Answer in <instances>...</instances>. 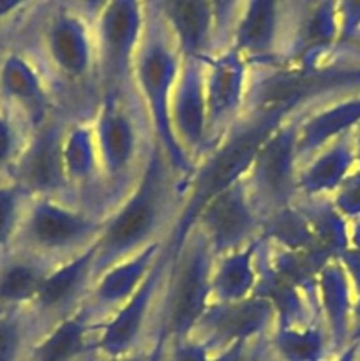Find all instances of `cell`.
<instances>
[{"mask_svg":"<svg viewBox=\"0 0 360 361\" xmlns=\"http://www.w3.org/2000/svg\"><path fill=\"white\" fill-rule=\"evenodd\" d=\"M44 53L55 80L71 88H92L99 95L94 28L76 11L60 9L49 18Z\"/></svg>","mask_w":360,"mask_h":361,"instance_id":"8fae6325","label":"cell"},{"mask_svg":"<svg viewBox=\"0 0 360 361\" xmlns=\"http://www.w3.org/2000/svg\"><path fill=\"white\" fill-rule=\"evenodd\" d=\"M332 203L339 214L349 222L360 219V169H355L337 190L332 194Z\"/></svg>","mask_w":360,"mask_h":361,"instance_id":"d590c367","label":"cell"},{"mask_svg":"<svg viewBox=\"0 0 360 361\" xmlns=\"http://www.w3.org/2000/svg\"><path fill=\"white\" fill-rule=\"evenodd\" d=\"M180 67L182 55L162 18H148L134 59L133 83L148 116L155 143L164 152L173 171L187 183L194 166L176 141L169 118V102Z\"/></svg>","mask_w":360,"mask_h":361,"instance_id":"5b68a950","label":"cell"},{"mask_svg":"<svg viewBox=\"0 0 360 361\" xmlns=\"http://www.w3.org/2000/svg\"><path fill=\"white\" fill-rule=\"evenodd\" d=\"M208 2H210L212 16H214L215 51H217L228 46L233 25L246 0H208Z\"/></svg>","mask_w":360,"mask_h":361,"instance_id":"e575fe53","label":"cell"},{"mask_svg":"<svg viewBox=\"0 0 360 361\" xmlns=\"http://www.w3.org/2000/svg\"><path fill=\"white\" fill-rule=\"evenodd\" d=\"M214 257L242 249L261 238L263 217L258 212L246 180L226 187L207 201L193 224Z\"/></svg>","mask_w":360,"mask_h":361,"instance_id":"7c38bea8","label":"cell"},{"mask_svg":"<svg viewBox=\"0 0 360 361\" xmlns=\"http://www.w3.org/2000/svg\"><path fill=\"white\" fill-rule=\"evenodd\" d=\"M203 63L210 150L246 109L251 67L232 46L214 51Z\"/></svg>","mask_w":360,"mask_h":361,"instance_id":"4fadbf2b","label":"cell"},{"mask_svg":"<svg viewBox=\"0 0 360 361\" xmlns=\"http://www.w3.org/2000/svg\"><path fill=\"white\" fill-rule=\"evenodd\" d=\"M161 361H214V355L196 338H187L166 349Z\"/></svg>","mask_w":360,"mask_h":361,"instance_id":"f35d334b","label":"cell"},{"mask_svg":"<svg viewBox=\"0 0 360 361\" xmlns=\"http://www.w3.org/2000/svg\"><path fill=\"white\" fill-rule=\"evenodd\" d=\"M104 217L69 200L30 197L14 245L62 263L95 245Z\"/></svg>","mask_w":360,"mask_h":361,"instance_id":"8992f818","label":"cell"},{"mask_svg":"<svg viewBox=\"0 0 360 361\" xmlns=\"http://www.w3.org/2000/svg\"><path fill=\"white\" fill-rule=\"evenodd\" d=\"M69 118L55 113L39 129L30 133L20 157L7 178L13 180L28 197L73 200L64 168V136ZM76 203V201H74Z\"/></svg>","mask_w":360,"mask_h":361,"instance_id":"30bf717a","label":"cell"},{"mask_svg":"<svg viewBox=\"0 0 360 361\" xmlns=\"http://www.w3.org/2000/svg\"><path fill=\"white\" fill-rule=\"evenodd\" d=\"M214 361H275L268 345V337L240 342L214 355Z\"/></svg>","mask_w":360,"mask_h":361,"instance_id":"8d00e7d4","label":"cell"},{"mask_svg":"<svg viewBox=\"0 0 360 361\" xmlns=\"http://www.w3.org/2000/svg\"><path fill=\"white\" fill-rule=\"evenodd\" d=\"M0 101L30 133L59 113L48 78L34 60L18 51L7 53L0 62Z\"/></svg>","mask_w":360,"mask_h":361,"instance_id":"e0dca14e","label":"cell"},{"mask_svg":"<svg viewBox=\"0 0 360 361\" xmlns=\"http://www.w3.org/2000/svg\"><path fill=\"white\" fill-rule=\"evenodd\" d=\"M260 240L215 257L212 270V302H240L253 296L258 282Z\"/></svg>","mask_w":360,"mask_h":361,"instance_id":"83f0119b","label":"cell"},{"mask_svg":"<svg viewBox=\"0 0 360 361\" xmlns=\"http://www.w3.org/2000/svg\"><path fill=\"white\" fill-rule=\"evenodd\" d=\"M161 18L182 59L205 60L215 51L214 16L208 0H166Z\"/></svg>","mask_w":360,"mask_h":361,"instance_id":"603a6c76","label":"cell"},{"mask_svg":"<svg viewBox=\"0 0 360 361\" xmlns=\"http://www.w3.org/2000/svg\"><path fill=\"white\" fill-rule=\"evenodd\" d=\"M30 197L7 176H0V252L16 242L21 219Z\"/></svg>","mask_w":360,"mask_h":361,"instance_id":"d6a6232c","label":"cell"},{"mask_svg":"<svg viewBox=\"0 0 360 361\" xmlns=\"http://www.w3.org/2000/svg\"><path fill=\"white\" fill-rule=\"evenodd\" d=\"M261 238L275 249L292 250V252L313 250V236L306 215L300 210L299 201L292 207L268 215L263 221Z\"/></svg>","mask_w":360,"mask_h":361,"instance_id":"4dcf8cb0","label":"cell"},{"mask_svg":"<svg viewBox=\"0 0 360 361\" xmlns=\"http://www.w3.org/2000/svg\"><path fill=\"white\" fill-rule=\"evenodd\" d=\"M360 127V94L346 95L306 109L300 116L296 154L300 166L327 145Z\"/></svg>","mask_w":360,"mask_h":361,"instance_id":"44dd1931","label":"cell"},{"mask_svg":"<svg viewBox=\"0 0 360 361\" xmlns=\"http://www.w3.org/2000/svg\"><path fill=\"white\" fill-rule=\"evenodd\" d=\"M215 257L198 231L191 229L172 254L168 274L155 307L147 342L152 361H161L166 349L193 338L198 323L212 303V270Z\"/></svg>","mask_w":360,"mask_h":361,"instance_id":"277c9868","label":"cell"},{"mask_svg":"<svg viewBox=\"0 0 360 361\" xmlns=\"http://www.w3.org/2000/svg\"><path fill=\"white\" fill-rule=\"evenodd\" d=\"M112 2V0H78V11L76 13L80 14L83 20H87L88 23L94 25L95 20L101 16L102 11L106 9V6Z\"/></svg>","mask_w":360,"mask_h":361,"instance_id":"60d3db41","label":"cell"},{"mask_svg":"<svg viewBox=\"0 0 360 361\" xmlns=\"http://www.w3.org/2000/svg\"><path fill=\"white\" fill-rule=\"evenodd\" d=\"M64 168L73 200L101 217H108L101 162L90 118H69L64 136Z\"/></svg>","mask_w":360,"mask_h":361,"instance_id":"d6986e66","label":"cell"},{"mask_svg":"<svg viewBox=\"0 0 360 361\" xmlns=\"http://www.w3.org/2000/svg\"><path fill=\"white\" fill-rule=\"evenodd\" d=\"M228 46L236 49L249 67L281 62L286 46L282 0H246L233 25Z\"/></svg>","mask_w":360,"mask_h":361,"instance_id":"ac0fdd59","label":"cell"},{"mask_svg":"<svg viewBox=\"0 0 360 361\" xmlns=\"http://www.w3.org/2000/svg\"><path fill=\"white\" fill-rule=\"evenodd\" d=\"M88 361H95V356H92V358H90V360H88Z\"/></svg>","mask_w":360,"mask_h":361,"instance_id":"681fc988","label":"cell"},{"mask_svg":"<svg viewBox=\"0 0 360 361\" xmlns=\"http://www.w3.org/2000/svg\"><path fill=\"white\" fill-rule=\"evenodd\" d=\"M95 282V245L78 256L56 263L46 275L28 312L44 330L87 303Z\"/></svg>","mask_w":360,"mask_h":361,"instance_id":"5bb4252c","label":"cell"},{"mask_svg":"<svg viewBox=\"0 0 360 361\" xmlns=\"http://www.w3.org/2000/svg\"><path fill=\"white\" fill-rule=\"evenodd\" d=\"M339 49H348L360 35V0H337Z\"/></svg>","mask_w":360,"mask_h":361,"instance_id":"74e56055","label":"cell"},{"mask_svg":"<svg viewBox=\"0 0 360 361\" xmlns=\"http://www.w3.org/2000/svg\"><path fill=\"white\" fill-rule=\"evenodd\" d=\"M302 113L299 111L286 120L265 141L244 178L263 221L268 215L292 207L300 200L296 136Z\"/></svg>","mask_w":360,"mask_h":361,"instance_id":"ba28073f","label":"cell"},{"mask_svg":"<svg viewBox=\"0 0 360 361\" xmlns=\"http://www.w3.org/2000/svg\"><path fill=\"white\" fill-rule=\"evenodd\" d=\"M268 345L275 361H327L330 344L323 323L318 317L306 326L274 328Z\"/></svg>","mask_w":360,"mask_h":361,"instance_id":"f546056e","label":"cell"},{"mask_svg":"<svg viewBox=\"0 0 360 361\" xmlns=\"http://www.w3.org/2000/svg\"><path fill=\"white\" fill-rule=\"evenodd\" d=\"M352 282L339 259L330 261L318 277V316L330 344V358L349 345V326L355 302Z\"/></svg>","mask_w":360,"mask_h":361,"instance_id":"d4e9b609","label":"cell"},{"mask_svg":"<svg viewBox=\"0 0 360 361\" xmlns=\"http://www.w3.org/2000/svg\"><path fill=\"white\" fill-rule=\"evenodd\" d=\"M55 264L18 245L0 252V312L27 310Z\"/></svg>","mask_w":360,"mask_h":361,"instance_id":"cb8c5ba5","label":"cell"},{"mask_svg":"<svg viewBox=\"0 0 360 361\" xmlns=\"http://www.w3.org/2000/svg\"><path fill=\"white\" fill-rule=\"evenodd\" d=\"M42 331L28 310L0 312V361H25Z\"/></svg>","mask_w":360,"mask_h":361,"instance_id":"1f68e13d","label":"cell"},{"mask_svg":"<svg viewBox=\"0 0 360 361\" xmlns=\"http://www.w3.org/2000/svg\"><path fill=\"white\" fill-rule=\"evenodd\" d=\"M296 113L289 109H247L226 130L221 140L194 166L186 183V200L175 228L166 238L169 252H175L189 231L194 219L208 200L226 187L246 178L254 157L265 141Z\"/></svg>","mask_w":360,"mask_h":361,"instance_id":"7a4b0ae2","label":"cell"},{"mask_svg":"<svg viewBox=\"0 0 360 361\" xmlns=\"http://www.w3.org/2000/svg\"><path fill=\"white\" fill-rule=\"evenodd\" d=\"M147 21L145 0H112L92 25L97 51L99 92L106 88H134V59Z\"/></svg>","mask_w":360,"mask_h":361,"instance_id":"52a82bcc","label":"cell"},{"mask_svg":"<svg viewBox=\"0 0 360 361\" xmlns=\"http://www.w3.org/2000/svg\"><path fill=\"white\" fill-rule=\"evenodd\" d=\"M169 118L176 141L196 166L210 145L203 60L182 59L169 102Z\"/></svg>","mask_w":360,"mask_h":361,"instance_id":"2e32d148","label":"cell"},{"mask_svg":"<svg viewBox=\"0 0 360 361\" xmlns=\"http://www.w3.org/2000/svg\"><path fill=\"white\" fill-rule=\"evenodd\" d=\"M349 245L353 249L360 250V219L352 222V226H349Z\"/></svg>","mask_w":360,"mask_h":361,"instance_id":"bcb514c9","label":"cell"},{"mask_svg":"<svg viewBox=\"0 0 360 361\" xmlns=\"http://www.w3.org/2000/svg\"><path fill=\"white\" fill-rule=\"evenodd\" d=\"M348 49H352V51L359 53V55H360V35H359V37H356V41H355V42H353V44H352V46H349V48H348Z\"/></svg>","mask_w":360,"mask_h":361,"instance_id":"c3c4849f","label":"cell"},{"mask_svg":"<svg viewBox=\"0 0 360 361\" xmlns=\"http://www.w3.org/2000/svg\"><path fill=\"white\" fill-rule=\"evenodd\" d=\"M169 263H172V252L164 242L157 261L140 289L120 309L106 317L99 326L97 337H95L97 358L115 360L133 355L140 349H147L152 324H154L155 307H157Z\"/></svg>","mask_w":360,"mask_h":361,"instance_id":"9c48e42d","label":"cell"},{"mask_svg":"<svg viewBox=\"0 0 360 361\" xmlns=\"http://www.w3.org/2000/svg\"><path fill=\"white\" fill-rule=\"evenodd\" d=\"M90 122L109 214L140 178L154 134L136 88H106L99 92Z\"/></svg>","mask_w":360,"mask_h":361,"instance_id":"3957f363","label":"cell"},{"mask_svg":"<svg viewBox=\"0 0 360 361\" xmlns=\"http://www.w3.org/2000/svg\"><path fill=\"white\" fill-rule=\"evenodd\" d=\"M256 264L258 282L253 295L263 298L272 307L275 314V328L306 326L320 317L306 295L268 264L263 242H260Z\"/></svg>","mask_w":360,"mask_h":361,"instance_id":"4316f807","label":"cell"},{"mask_svg":"<svg viewBox=\"0 0 360 361\" xmlns=\"http://www.w3.org/2000/svg\"><path fill=\"white\" fill-rule=\"evenodd\" d=\"M300 210L304 212L313 236V250L323 259L335 261L349 249V226L332 203V197H300Z\"/></svg>","mask_w":360,"mask_h":361,"instance_id":"f1b7e54d","label":"cell"},{"mask_svg":"<svg viewBox=\"0 0 360 361\" xmlns=\"http://www.w3.org/2000/svg\"><path fill=\"white\" fill-rule=\"evenodd\" d=\"M27 2L28 0H0V20H6V18L13 16Z\"/></svg>","mask_w":360,"mask_h":361,"instance_id":"7bdbcfd3","label":"cell"},{"mask_svg":"<svg viewBox=\"0 0 360 361\" xmlns=\"http://www.w3.org/2000/svg\"><path fill=\"white\" fill-rule=\"evenodd\" d=\"M359 349L360 344H349L348 348L342 349L339 355L332 356L330 361H356L359 360Z\"/></svg>","mask_w":360,"mask_h":361,"instance_id":"ee69618b","label":"cell"},{"mask_svg":"<svg viewBox=\"0 0 360 361\" xmlns=\"http://www.w3.org/2000/svg\"><path fill=\"white\" fill-rule=\"evenodd\" d=\"M356 169L353 133L344 134L300 166V197H330Z\"/></svg>","mask_w":360,"mask_h":361,"instance_id":"484cf974","label":"cell"},{"mask_svg":"<svg viewBox=\"0 0 360 361\" xmlns=\"http://www.w3.org/2000/svg\"><path fill=\"white\" fill-rule=\"evenodd\" d=\"M353 145H355V155H356V169H360V127L353 130Z\"/></svg>","mask_w":360,"mask_h":361,"instance_id":"7dc6e473","label":"cell"},{"mask_svg":"<svg viewBox=\"0 0 360 361\" xmlns=\"http://www.w3.org/2000/svg\"><path fill=\"white\" fill-rule=\"evenodd\" d=\"M102 319L85 303L34 342L25 361H88L95 356V337Z\"/></svg>","mask_w":360,"mask_h":361,"instance_id":"ffe728a7","label":"cell"},{"mask_svg":"<svg viewBox=\"0 0 360 361\" xmlns=\"http://www.w3.org/2000/svg\"><path fill=\"white\" fill-rule=\"evenodd\" d=\"M97 361H152L150 353L147 349H140V351L133 353V355L122 356V358H115V360H101L97 358Z\"/></svg>","mask_w":360,"mask_h":361,"instance_id":"f6af8a7d","label":"cell"},{"mask_svg":"<svg viewBox=\"0 0 360 361\" xmlns=\"http://www.w3.org/2000/svg\"><path fill=\"white\" fill-rule=\"evenodd\" d=\"M164 242L166 240L152 243L97 275L87 303L102 321L120 309L140 289L157 261Z\"/></svg>","mask_w":360,"mask_h":361,"instance_id":"7402d4cb","label":"cell"},{"mask_svg":"<svg viewBox=\"0 0 360 361\" xmlns=\"http://www.w3.org/2000/svg\"><path fill=\"white\" fill-rule=\"evenodd\" d=\"M349 344H360V296H355L349 326Z\"/></svg>","mask_w":360,"mask_h":361,"instance_id":"b9f144b4","label":"cell"},{"mask_svg":"<svg viewBox=\"0 0 360 361\" xmlns=\"http://www.w3.org/2000/svg\"><path fill=\"white\" fill-rule=\"evenodd\" d=\"M95 361H97V360H95Z\"/></svg>","mask_w":360,"mask_h":361,"instance_id":"f907efd6","label":"cell"},{"mask_svg":"<svg viewBox=\"0 0 360 361\" xmlns=\"http://www.w3.org/2000/svg\"><path fill=\"white\" fill-rule=\"evenodd\" d=\"M186 200V180L173 171L157 143H152L140 178L104 219L95 243V279L112 264L166 240Z\"/></svg>","mask_w":360,"mask_h":361,"instance_id":"6da1fadb","label":"cell"},{"mask_svg":"<svg viewBox=\"0 0 360 361\" xmlns=\"http://www.w3.org/2000/svg\"><path fill=\"white\" fill-rule=\"evenodd\" d=\"M28 136L30 130L0 101V176L9 175Z\"/></svg>","mask_w":360,"mask_h":361,"instance_id":"836d02e7","label":"cell"},{"mask_svg":"<svg viewBox=\"0 0 360 361\" xmlns=\"http://www.w3.org/2000/svg\"><path fill=\"white\" fill-rule=\"evenodd\" d=\"M339 263L342 264L349 282H352L355 296H360V250L349 247V249L339 257Z\"/></svg>","mask_w":360,"mask_h":361,"instance_id":"ab89813d","label":"cell"},{"mask_svg":"<svg viewBox=\"0 0 360 361\" xmlns=\"http://www.w3.org/2000/svg\"><path fill=\"white\" fill-rule=\"evenodd\" d=\"M275 328L272 307L258 296L240 302H212L198 323L193 338L212 355L224 351L240 342L268 337Z\"/></svg>","mask_w":360,"mask_h":361,"instance_id":"9a60e30c","label":"cell"}]
</instances>
